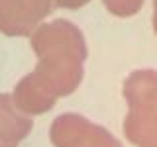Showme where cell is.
I'll use <instances>...</instances> for the list:
<instances>
[{"label": "cell", "instance_id": "6da1fadb", "mask_svg": "<svg viewBox=\"0 0 157 147\" xmlns=\"http://www.w3.org/2000/svg\"><path fill=\"white\" fill-rule=\"evenodd\" d=\"M37 55L36 71L16 85L12 100L24 114L37 116L51 110L59 96L75 92L82 81L86 45L82 32L69 20L43 24L32 33Z\"/></svg>", "mask_w": 157, "mask_h": 147}, {"label": "cell", "instance_id": "7a4b0ae2", "mask_svg": "<svg viewBox=\"0 0 157 147\" xmlns=\"http://www.w3.org/2000/svg\"><path fill=\"white\" fill-rule=\"evenodd\" d=\"M128 116L124 134L137 147H157V73L136 71L124 82Z\"/></svg>", "mask_w": 157, "mask_h": 147}, {"label": "cell", "instance_id": "3957f363", "mask_svg": "<svg viewBox=\"0 0 157 147\" xmlns=\"http://www.w3.org/2000/svg\"><path fill=\"white\" fill-rule=\"evenodd\" d=\"M49 137L55 147H122L108 130L78 114H63L55 118Z\"/></svg>", "mask_w": 157, "mask_h": 147}, {"label": "cell", "instance_id": "277c9868", "mask_svg": "<svg viewBox=\"0 0 157 147\" xmlns=\"http://www.w3.org/2000/svg\"><path fill=\"white\" fill-rule=\"evenodd\" d=\"M51 10V0H0V33L29 36Z\"/></svg>", "mask_w": 157, "mask_h": 147}, {"label": "cell", "instance_id": "5b68a950", "mask_svg": "<svg viewBox=\"0 0 157 147\" xmlns=\"http://www.w3.org/2000/svg\"><path fill=\"white\" fill-rule=\"evenodd\" d=\"M32 127V118L14 104L12 96L0 94V147H18Z\"/></svg>", "mask_w": 157, "mask_h": 147}, {"label": "cell", "instance_id": "8992f818", "mask_svg": "<svg viewBox=\"0 0 157 147\" xmlns=\"http://www.w3.org/2000/svg\"><path fill=\"white\" fill-rule=\"evenodd\" d=\"M106 10L114 16H134V14L144 6V0H102Z\"/></svg>", "mask_w": 157, "mask_h": 147}, {"label": "cell", "instance_id": "52a82bcc", "mask_svg": "<svg viewBox=\"0 0 157 147\" xmlns=\"http://www.w3.org/2000/svg\"><path fill=\"white\" fill-rule=\"evenodd\" d=\"M90 0H55L57 6L61 8H69V10H75V8H82L85 4H88Z\"/></svg>", "mask_w": 157, "mask_h": 147}, {"label": "cell", "instance_id": "ba28073f", "mask_svg": "<svg viewBox=\"0 0 157 147\" xmlns=\"http://www.w3.org/2000/svg\"><path fill=\"white\" fill-rule=\"evenodd\" d=\"M153 29L157 33V0H153Z\"/></svg>", "mask_w": 157, "mask_h": 147}]
</instances>
